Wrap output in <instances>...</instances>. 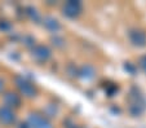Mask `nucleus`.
Returning a JSON list of instances; mask_svg holds the SVG:
<instances>
[{"instance_id":"12","label":"nucleus","mask_w":146,"mask_h":128,"mask_svg":"<svg viewBox=\"0 0 146 128\" xmlns=\"http://www.w3.org/2000/svg\"><path fill=\"white\" fill-rule=\"evenodd\" d=\"M11 27H12L11 22H8L7 20H0V30L1 31H8L11 30Z\"/></svg>"},{"instance_id":"1","label":"nucleus","mask_w":146,"mask_h":128,"mask_svg":"<svg viewBox=\"0 0 146 128\" xmlns=\"http://www.w3.org/2000/svg\"><path fill=\"white\" fill-rule=\"evenodd\" d=\"M14 83L16 87L18 88V91L22 93L25 97L27 98H33L36 96V88L31 82H29L25 76L22 75H16L14 76Z\"/></svg>"},{"instance_id":"11","label":"nucleus","mask_w":146,"mask_h":128,"mask_svg":"<svg viewBox=\"0 0 146 128\" xmlns=\"http://www.w3.org/2000/svg\"><path fill=\"white\" fill-rule=\"evenodd\" d=\"M89 70H93L91 66H83L82 67V70H80V72L79 74H82V76L83 78H86V79H89V78H92V74H89Z\"/></svg>"},{"instance_id":"2","label":"nucleus","mask_w":146,"mask_h":128,"mask_svg":"<svg viewBox=\"0 0 146 128\" xmlns=\"http://www.w3.org/2000/svg\"><path fill=\"white\" fill-rule=\"evenodd\" d=\"M31 57L38 62H45L50 57V49L47 45H35L31 50Z\"/></svg>"},{"instance_id":"6","label":"nucleus","mask_w":146,"mask_h":128,"mask_svg":"<svg viewBox=\"0 0 146 128\" xmlns=\"http://www.w3.org/2000/svg\"><path fill=\"white\" fill-rule=\"evenodd\" d=\"M3 100L7 107H18L21 105V97L14 92H7L3 96Z\"/></svg>"},{"instance_id":"15","label":"nucleus","mask_w":146,"mask_h":128,"mask_svg":"<svg viewBox=\"0 0 146 128\" xmlns=\"http://www.w3.org/2000/svg\"><path fill=\"white\" fill-rule=\"evenodd\" d=\"M3 89H4V80L0 79V92H3Z\"/></svg>"},{"instance_id":"9","label":"nucleus","mask_w":146,"mask_h":128,"mask_svg":"<svg viewBox=\"0 0 146 128\" xmlns=\"http://www.w3.org/2000/svg\"><path fill=\"white\" fill-rule=\"evenodd\" d=\"M26 14L30 17L31 20L35 21V22H38L39 18H40L38 11H36V8H34V7H27V8H26Z\"/></svg>"},{"instance_id":"7","label":"nucleus","mask_w":146,"mask_h":128,"mask_svg":"<svg viewBox=\"0 0 146 128\" xmlns=\"http://www.w3.org/2000/svg\"><path fill=\"white\" fill-rule=\"evenodd\" d=\"M129 38H131V42L135 45H140L141 47V45L146 44V34L143 32V31H140V30L131 31Z\"/></svg>"},{"instance_id":"5","label":"nucleus","mask_w":146,"mask_h":128,"mask_svg":"<svg viewBox=\"0 0 146 128\" xmlns=\"http://www.w3.org/2000/svg\"><path fill=\"white\" fill-rule=\"evenodd\" d=\"M14 122H16V114L13 113V110L7 106H1L0 107V123L9 125L13 124Z\"/></svg>"},{"instance_id":"3","label":"nucleus","mask_w":146,"mask_h":128,"mask_svg":"<svg viewBox=\"0 0 146 128\" xmlns=\"http://www.w3.org/2000/svg\"><path fill=\"white\" fill-rule=\"evenodd\" d=\"M80 12H82V4L79 1H67L62 7V13L67 18H75L80 14Z\"/></svg>"},{"instance_id":"13","label":"nucleus","mask_w":146,"mask_h":128,"mask_svg":"<svg viewBox=\"0 0 146 128\" xmlns=\"http://www.w3.org/2000/svg\"><path fill=\"white\" fill-rule=\"evenodd\" d=\"M52 42H53V44H54L56 47H62V45L65 44L64 39H61V38H53Z\"/></svg>"},{"instance_id":"4","label":"nucleus","mask_w":146,"mask_h":128,"mask_svg":"<svg viewBox=\"0 0 146 128\" xmlns=\"http://www.w3.org/2000/svg\"><path fill=\"white\" fill-rule=\"evenodd\" d=\"M27 123L30 125V128H52L50 123L44 117H41L36 113H33V114L29 115Z\"/></svg>"},{"instance_id":"14","label":"nucleus","mask_w":146,"mask_h":128,"mask_svg":"<svg viewBox=\"0 0 146 128\" xmlns=\"http://www.w3.org/2000/svg\"><path fill=\"white\" fill-rule=\"evenodd\" d=\"M141 65H142L143 70H145V71H146V57H143V58L141 60Z\"/></svg>"},{"instance_id":"10","label":"nucleus","mask_w":146,"mask_h":128,"mask_svg":"<svg viewBox=\"0 0 146 128\" xmlns=\"http://www.w3.org/2000/svg\"><path fill=\"white\" fill-rule=\"evenodd\" d=\"M22 42H23V44H25L26 47H29V48L35 47V39H34L31 35H25L22 38Z\"/></svg>"},{"instance_id":"8","label":"nucleus","mask_w":146,"mask_h":128,"mask_svg":"<svg viewBox=\"0 0 146 128\" xmlns=\"http://www.w3.org/2000/svg\"><path fill=\"white\" fill-rule=\"evenodd\" d=\"M43 23H44V27L47 29V30H49L50 32H57L61 29L60 22H58L56 18H53V17H44Z\"/></svg>"}]
</instances>
